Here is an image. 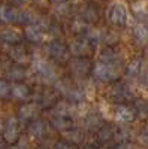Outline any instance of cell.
I'll list each match as a JSON object with an SVG mask.
<instances>
[{
    "instance_id": "10",
    "label": "cell",
    "mask_w": 148,
    "mask_h": 149,
    "mask_svg": "<svg viewBox=\"0 0 148 149\" xmlns=\"http://www.w3.org/2000/svg\"><path fill=\"white\" fill-rule=\"evenodd\" d=\"M9 91H11V88H9L8 82H5V81H0V97H5V95H8V94H9Z\"/></svg>"
},
{
    "instance_id": "13",
    "label": "cell",
    "mask_w": 148,
    "mask_h": 149,
    "mask_svg": "<svg viewBox=\"0 0 148 149\" xmlns=\"http://www.w3.org/2000/svg\"><path fill=\"white\" fill-rule=\"evenodd\" d=\"M11 76H14V78H18V76H21V72H14V73H11Z\"/></svg>"
},
{
    "instance_id": "5",
    "label": "cell",
    "mask_w": 148,
    "mask_h": 149,
    "mask_svg": "<svg viewBox=\"0 0 148 149\" xmlns=\"http://www.w3.org/2000/svg\"><path fill=\"white\" fill-rule=\"evenodd\" d=\"M26 37L32 42H38L42 39V33L36 26H29V27H26Z\"/></svg>"
},
{
    "instance_id": "6",
    "label": "cell",
    "mask_w": 148,
    "mask_h": 149,
    "mask_svg": "<svg viewBox=\"0 0 148 149\" xmlns=\"http://www.w3.org/2000/svg\"><path fill=\"white\" fill-rule=\"evenodd\" d=\"M11 93H12V95L17 97V98H24L29 94V88L26 85H22V84H14V85H12V88H11Z\"/></svg>"
},
{
    "instance_id": "15",
    "label": "cell",
    "mask_w": 148,
    "mask_h": 149,
    "mask_svg": "<svg viewBox=\"0 0 148 149\" xmlns=\"http://www.w3.org/2000/svg\"><path fill=\"white\" fill-rule=\"evenodd\" d=\"M0 149H2V146H0Z\"/></svg>"
},
{
    "instance_id": "12",
    "label": "cell",
    "mask_w": 148,
    "mask_h": 149,
    "mask_svg": "<svg viewBox=\"0 0 148 149\" xmlns=\"http://www.w3.org/2000/svg\"><path fill=\"white\" fill-rule=\"evenodd\" d=\"M15 18H17V21H18V22H26V21H29V19H30V15L27 14V12H21V14L15 15Z\"/></svg>"
},
{
    "instance_id": "1",
    "label": "cell",
    "mask_w": 148,
    "mask_h": 149,
    "mask_svg": "<svg viewBox=\"0 0 148 149\" xmlns=\"http://www.w3.org/2000/svg\"><path fill=\"white\" fill-rule=\"evenodd\" d=\"M111 21H112L114 24H117V26H123V24H126L127 21V12H126V8L117 3L112 6V9H111Z\"/></svg>"
},
{
    "instance_id": "11",
    "label": "cell",
    "mask_w": 148,
    "mask_h": 149,
    "mask_svg": "<svg viewBox=\"0 0 148 149\" xmlns=\"http://www.w3.org/2000/svg\"><path fill=\"white\" fill-rule=\"evenodd\" d=\"M42 124L41 122H34L33 125H32V128H30V131H32V134H34V136H41L42 134Z\"/></svg>"
},
{
    "instance_id": "8",
    "label": "cell",
    "mask_w": 148,
    "mask_h": 149,
    "mask_svg": "<svg viewBox=\"0 0 148 149\" xmlns=\"http://www.w3.org/2000/svg\"><path fill=\"white\" fill-rule=\"evenodd\" d=\"M108 74H109V70H108L106 66L99 64V66L96 67V76L102 78V79H106V78H108Z\"/></svg>"
},
{
    "instance_id": "14",
    "label": "cell",
    "mask_w": 148,
    "mask_h": 149,
    "mask_svg": "<svg viewBox=\"0 0 148 149\" xmlns=\"http://www.w3.org/2000/svg\"><path fill=\"white\" fill-rule=\"evenodd\" d=\"M54 2H61V0H54Z\"/></svg>"
},
{
    "instance_id": "2",
    "label": "cell",
    "mask_w": 148,
    "mask_h": 149,
    "mask_svg": "<svg viewBox=\"0 0 148 149\" xmlns=\"http://www.w3.org/2000/svg\"><path fill=\"white\" fill-rule=\"evenodd\" d=\"M5 137L9 142H14L17 137V121L14 118H9L6 122V127H5Z\"/></svg>"
},
{
    "instance_id": "4",
    "label": "cell",
    "mask_w": 148,
    "mask_h": 149,
    "mask_svg": "<svg viewBox=\"0 0 148 149\" xmlns=\"http://www.w3.org/2000/svg\"><path fill=\"white\" fill-rule=\"evenodd\" d=\"M133 36H135V39H136V40L145 42L148 39V27L144 26V24H138V26L133 29Z\"/></svg>"
},
{
    "instance_id": "7",
    "label": "cell",
    "mask_w": 148,
    "mask_h": 149,
    "mask_svg": "<svg viewBox=\"0 0 148 149\" xmlns=\"http://www.w3.org/2000/svg\"><path fill=\"white\" fill-rule=\"evenodd\" d=\"M14 18H15L14 9H11L9 6H0V19L5 21V22H9Z\"/></svg>"
},
{
    "instance_id": "3",
    "label": "cell",
    "mask_w": 148,
    "mask_h": 149,
    "mask_svg": "<svg viewBox=\"0 0 148 149\" xmlns=\"http://www.w3.org/2000/svg\"><path fill=\"white\" fill-rule=\"evenodd\" d=\"M0 37H2V40H5L8 43H17L21 39V36L15 30H11V29H5L2 33H0Z\"/></svg>"
},
{
    "instance_id": "9",
    "label": "cell",
    "mask_w": 148,
    "mask_h": 149,
    "mask_svg": "<svg viewBox=\"0 0 148 149\" xmlns=\"http://www.w3.org/2000/svg\"><path fill=\"white\" fill-rule=\"evenodd\" d=\"M118 118H120V119H126V121H129V119L133 118V115H132V112H130V110H127L124 106H123V107H118Z\"/></svg>"
}]
</instances>
